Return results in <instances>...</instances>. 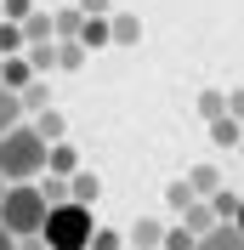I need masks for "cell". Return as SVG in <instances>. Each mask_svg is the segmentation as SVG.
<instances>
[{"label":"cell","mask_w":244,"mask_h":250,"mask_svg":"<svg viewBox=\"0 0 244 250\" xmlns=\"http://www.w3.org/2000/svg\"><path fill=\"white\" fill-rule=\"evenodd\" d=\"M51 159V137H40V125H23L17 120L6 137H0V176L6 182H34Z\"/></svg>","instance_id":"obj_1"},{"label":"cell","mask_w":244,"mask_h":250,"mask_svg":"<svg viewBox=\"0 0 244 250\" xmlns=\"http://www.w3.org/2000/svg\"><path fill=\"white\" fill-rule=\"evenodd\" d=\"M91 233H97L91 205H80V199L51 205V210H46V228H40V239H46L51 250H91Z\"/></svg>","instance_id":"obj_2"},{"label":"cell","mask_w":244,"mask_h":250,"mask_svg":"<svg viewBox=\"0 0 244 250\" xmlns=\"http://www.w3.org/2000/svg\"><path fill=\"white\" fill-rule=\"evenodd\" d=\"M46 210H51L46 188H34V182H6V199H0V222H6L17 239L40 233V228H46Z\"/></svg>","instance_id":"obj_3"},{"label":"cell","mask_w":244,"mask_h":250,"mask_svg":"<svg viewBox=\"0 0 244 250\" xmlns=\"http://www.w3.org/2000/svg\"><path fill=\"white\" fill-rule=\"evenodd\" d=\"M193 250H244V228L239 222H216L210 233H199Z\"/></svg>","instance_id":"obj_4"},{"label":"cell","mask_w":244,"mask_h":250,"mask_svg":"<svg viewBox=\"0 0 244 250\" xmlns=\"http://www.w3.org/2000/svg\"><path fill=\"white\" fill-rule=\"evenodd\" d=\"M80 40H85L91 51L114 46V17H108V12H85V23H80Z\"/></svg>","instance_id":"obj_5"},{"label":"cell","mask_w":244,"mask_h":250,"mask_svg":"<svg viewBox=\"0 0 244 250\" xmlns=\"http://www.w3.org/2000/svg\"><path fill=\"white\" fill-rule=\"evenodd\" d=\"M0 80H6L12 91H23V85L34 80V62H29V51H23V57H17V51H6V57H0Z\"/></svg>","instance_id":"obj_6"},{"label":"cell","mask_w":244,"mask_h":250,"mask_svg":"<svg viewBox=\"0 0 244 250\" xmlns=\"http://www.w3.org/2000/svg\"><path fill=\"white\" fill-rule=\"evenodd\" d=\"M85 57H91V46H85L80 34L57 40V68H62V74H74V68H85Z\"/></svg>","instance_id":"obj_7"},{"label":"cell","mask_w":244,"mask_h":250,"mask_svg":"<svg viewBox=\"0 0 244 250\" xmlns=\"http://www.w3.org/2000/svg\"><path fill=\"white\" fill-rule=\"evenodd\" d=\"M239 137H244V120H233V114H216L210 120V142L216 148H239Z\"/></svg>","instance_id":"obj_8"},{"label":"cell","mask_w":244,"mask_h":250,"mask_svg":"<svg viewBox=\"0 0 244 250\" xmlns=\"http://www.w3.org/2000/svg\"><path fill=\"white\" fill-rule=\"evenodd\" d=\"M17 120H23V91H12V85L0 80V137H6Z\"/></svg>","instance_id":"obj_9"},{"label":"cell","mask_w":244,"mask_h":250,"mask_svg":"<svg viewBox=\"0 0 244 250\" xmlns=\"http://www.w3.org/2000/svg\"><path fill=\"white\" fill-rule=\"evenodd\" d=\"M29 62H34V74H51V68H57V40H29Z\"/></svg>","instance_id":"obj_10"},{"label":"cell","mask_w":244,"mask_h":250,"mask_svg":"<svg viewBox=\"0 0 244 250\" xmlns=\"http://www.w3.org/2000/svg\"><path fill=\"white\" fill-rule=\"evenodd\" d=\"M182 222H187V228H193V233H210V228H216V222H222V216H216V205L193 199V205H187V210H182Z\"/></svg>","instance_id":"obj_11"},{"label":"cell","mask_w":244,"mask_h":250,"mask_svg":"<svg viewBox=\"0 0 244 250\" xmlns=\"http://www.w3.org/2000/svg\"><path fill=\"white\" fill-rule=\"evenodd\" d=\"M131 245H165V222L159 216H137V228H131Z\"/></svg>","instance_id":"obj_12"},{"label":"cell","mask_w":244,"mask_h":250,"mask_svg":"<svg viewBox=\"0 0 244 250\" xmlns=\"http://www.w3.org/2000/svg\"><path fill=\"white\" fill-rule=\"evenodd\" d=\"M187 188H193L199 199H210L216 188H222V171H216V165H193V171H187Z\"/></svg>","instance_id":"obj_13"},{"label":"cell","mask_w":244,"mask_h":250,"mask_svg":"<svg viewBox=\"0 0 244 250\" xmlns=\"http://www.w3.org/2000/svg\"><path fill=\"white\" fill-rule=\"evenodd\" d=\"M97 193H102V182H97V171H74V176H68V199H80V205H91Z\"/></svg>","instance_id":"obj_14"},{"label":"cell","mask_w":244,"mask_h":250,"mask_svg":"<svg viewBox=\"0 0 244 250\" xmlns=\"http://www.w3.org/2000/svg\"><path fill=\"white\" fill-rule=\"evenodd\" d=\"M46 165H51V176H74L80 171V154L68 148V142H51V159H46Z\"/></svg>","instance_id":"obj_15"},{"label":"cell","mask_w":244,"mask_h":250,"mask_svg":"<svg viewBox=\"0 0 244 250\" xmlns=\"http://www.w3.org/2000/svg\"><path fill=\"white\" fill-rule=\"evenodd\" d=\"M23 34H29V40H57V17L29 12V17H23Z\"/></svg>","instance_id":"obj_16"},{"label":"cell","mask_w":244,"mask_h":250,"mask_svg":"<svg viewBox=\"0 0 244 250\" xmlns=\"http://www.w3.org/2000/svg\"><path fill=\"white\" fill-rule=\"evenodd\" d=\"M29 46V34H23V23H12V17H0V57L6 51H23Z\"/></svg>","instance_id":"obj_17"},{"label":"cell","mask_w":244,"mask_h":250,"mask_svg":"<svg viewBox=\"0 0 244 250\" xmlns=\"http://www.w3.org/2000/svg\"><path fill=\"white\" fill-rule=\"evenodd\" d=\"M137 40H142V23L131 12H120L114 17V46H137Z\"/></svg>","instance_id":"obj_18"},{"label":"cell","mask_w":244,"mask_h":250,"mask_svg":"<svg viewBox=\"0 0 244 250\" xmlns=\"http://www.w3.org/2000/svg\"><path fill=\"white\" fill-rule=\"evenodd\" d=\"M199 114H204V125L216 114H227V91H199Z\"/></svg>","instance_id":"obj_19"},{"label":"cell","mask_w":244,"mask_h":250,"mask_svg":"<svg viewBox=\"0 0 244 250\" xmlns=\"http://www.w3.org/2000/svg\"><path fill=\"white\" fill-rule=\"evenodd\" d=\"M165 199H170V210L182 216V210H187V205L199 199V193H193V188H187V176H182V182H170V188H165Z\"/></svg>","instance_id":"obj_20"},{"label":"cell","mask_w":244,"mask_h":250,"mask_svg":"<svg viewBox=\"0 0 244 250\" xmlns=\"http://www.w3.org/2000/svg\"><path fill=\"white\" fill-rule=\"evenodd\" d=\"M193 245H199V233L187 228V222L182 228H165V250H193Z\"/></svg>","instance_id":"obj_21"},{"label":"cell","mask_w":244,"mask_h":250,"mask_svg":"<svg viewBox=\"0 0 244 250\" xmlns=\"http://www.w3.org/2000/svg\"><path fill=\"white\" fill-rule=\"evenodd\" d=\"M51 97H46V74H34L29 85H23V108H46Z\"/></svg>","instance_id":"obj_22"},{"label":"cell","mask_w":244,"mask_h":250,"mask_svg":"<svg viewBox=\"0 0 244 250\" xmlns=\"http://www.w3.org/2000/svg\"><path fill=\"white\" fill-rule=\"evenodd\" d=\"M210 205H216V216H222V222H239V193H222V188H216Z\"/></svg>","instance_id":"obj_23"},{"label":"cell","mask_w":244,"mask_h":250,"mask_svg":"<svg viewBox=\"0 0 244 250\" xmlns=\"http://www.w3.org/2000/svg\"><path fill=\"white\" fill-rule=\"evenodd\" d=\"M34 125H40V137H51V142L62 137V114H57V108H40V120H34Z\"/></svg>","instance_id":"obj_24"},{"label":"cell","mask_w":244,"mask_h":250,"mask_svg":"<svg viewBox=\"0 0 244 250\" xmlns=\"http://www.w3.org/2000/svg\"><path fill=\"white\" fill-rule=\"evenodd\" d=\"M80 23H85V12H57V40H68V34H80Z\"/></svg>","instance_id":"obj_25"},{"label":"cell","mask_w":244,"mask_h":250,"mask_svg":"<svg viewBox=\"0 0 244 250\" xmlns=\"http://www.w3.org/2000/svg\"><path fill=\"white\" fill-rule=\"evenodd\" d=\"M91 250H120V233H108V228H97V233H91Z\"/></svg>","instance_id":"obj_26"},{"label":"cell","mask_w":244,"mask_h":250,"mask_svg":"<svg viewBox=\"0 0 244 250\" xmlns=\"http://www.w3.org/2000/svg\"><path fill=\"white\" fill-rule=\"evenodd\" d=\"M0 6H6V17H12V23H23V17H29V12H34L29 0H0Z\"/></svg>","instance_id":"obj_27"},{"label":"cell","mask_w":244,"mask_h":250,"mask_svg":"<svg viewBox=\"0 0 244 250\" xmlns=\"http://www.w3.org/2000/svg\"><path fill=\"white\" fill-rule=\"evenodd\" d=\"M227 114H233V120H244V91H227Z\"/></svg>","instance_id":"obj_28"},{"label":"cell","mask_w":244,"mask_h":250,"mask_svg":"<svg viewBox=\"0 0 244 250\" xmlns=\"http://www.w3.org/2000/svg\"><path fill=\"white\" fill-rule=\"evenodd\" d=\"M0 250H17V233L6 228V222H0Z\"/></svg>","instance_id":"obj_29"},{"label":"cell","mask_w":244,"mask_h":250,"mask_svg":"<svg viewBox=\"0 0 244 250\" xmlns=\"http://www.w3.org/2000/svg\"><path fill=\"white\" fill-rule=\"evenodd\" d=\"M239 228H244V199H239Z\"/></svg>","instance_id":"obj_30"},{"label":"cell","mask_w":244,"mask_h":250,"mask_svg":"<svg viewBox=\"0 0 244 250\" xmlns=\"http://www.w3.org/2000/svg\"><path fill=\"white\" fill-rule=\"evenodd\" d=\"M0 199H6V176H0Z\"/></svg>","instance_id":"obj_31"},{"label":"cell","mask_w":244,"mask_h":250,"mask_svg":"<svg viewBox=\"0 0 244 250\" xmlns=\"http://www.w3.org/2000/svg\"><path fill=\"white\" fill-rule=\"evenodd\" d=\"M239 154H244V137H239Z\"/></svg>","instance_id":"obj_32"},{"label":"cell","mask_w":244,"mask_h":250,"mask_svg":"<svg viewBox=\"0 0 244 250\" xmlns=\"http://www.w3.org/2000/svg\"><path fill=\"white\" fill-rule=\"evenodd\" d=\"M131 250H148V245H131Z\"/></svg>","instance_id":"obj_33"},{"label":"cell","mask_w":244,"mask_h":250,"mask_svg":"<svg viewBox=\"0 0 244 250\" xmlns=\"http://www.w3.org/2000/svg\"><path fill=\"white\" fill-rule=\"evenodd\" d=\"M0 17H6V6H0Z\"/></svg>","instance_id":"obj_34"},{"label":"cell","mask_w":244,"mask_h":250,"mask_svg":"<svg viewBox=\"0 0 244 250\" xmlns=\"http://www.w3.org/2000/svg\"><path fill=\"white\" fill-rule=\"evenodd\" d=\"M120 6H125V0H120Z\"/></svg>","instance_id":"obj_35"}]
</instances>
